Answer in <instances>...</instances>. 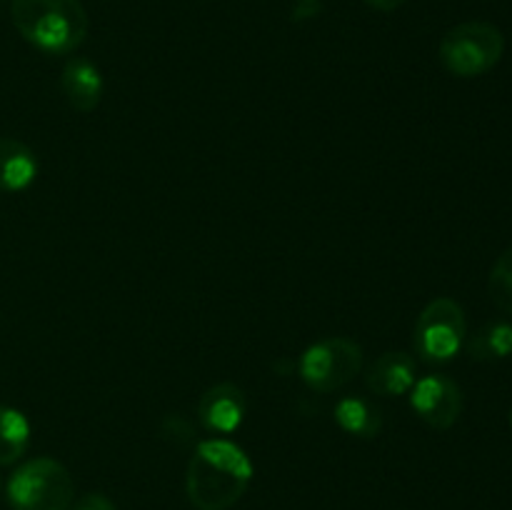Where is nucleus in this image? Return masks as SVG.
<instances>
[{"label":"nucleus","instance_id":"obj_16","mask_svg":"<svg viewBox=\"0 0 512 510\" xmlns=\"http://www.w3.org/2000/svg\"><path fill=\"white\" fill-rule=\"evenodd\" d=\"M73 510H118L110 498H105L103 493H88L75 503Z\"/></svg>","mask_w":512,"mask_h":510},{"label":"nucleus","instance_id":"obj_19","mask_svg":"<svg viewBox=\"0 0 512 510\" xmlns=\"http://www.w3.org/2000/svg\"><path fill=\"white\" fill-rule=\"evenodd\" d=\"M0 488H3V480H0Z\"/></svg>","mask_w":512,"mask_h":510},{"label":"nucleus","instance_id":"obj_8","mask_svg":"<svg viewBox=\"0 0 512 510\" xmlns=\"http://www.w3.org/2000/svg\"><path fill=\"white\" fill-rule=\"evenodd\" d=\"M248 415V398L235 383H215L200 395L198 420L215 438L233 435Z\"/></svg>","mask_w":512,"mask_h":510},{"label":"nucleus","instance_id":"obj_2","mask_svg":"<svg viewBox=\"0 0 512 510\" xmlns=\"http://www.w3.org/2000/svg\"><path fill=\"white\" fill-rule=\"evenodd\" d=\"M15 30L45 55H68L88 38V13L80 0H13Z\"/></svg>","mask_w":512,"mask_h":510},{"label":"nucleus","instance_id":"obj_4","mask_svg":"<svg viewBox=\"0 0 512 510\" xmlns=\"http://www.w3.org/2000/svg\"><path fill=\"white\" fill-rule=\"evenodd\" d=\"M505 35L498 25L468 20L443 35L438 45L440 65L455 78H480L503 60Z\"/></svg>","mask_w":512,"mask_h":510},{"label":"nucleus","instance_id":"obj_1","mask_svg":"<svg viewBox=\"0 0 512 510\" xmlns=\"http://www.w3.org/2000/svg\"><path fill=\"white\" fill-rule=\"evenodd\" d=\"M253 460L228 438H210L195 445L185 473V490L198 510H228L253 480Z\"/></svg>","mask_w":512,"mask_h":510},{"label":"nucleus","instance_id":"obj_10","mask_svg":"<svg viewBox=\"0 0 512 510\" xmlns=\"http://www.w3.org/2000/svg\"><path fill=\"white\" fill-rule=\"evenodd\" d=\"M60 88H63L65 100L78 113H93L103 100V73L98 65L88 58H70L60 73Z\"/></svg>","mask_w":512,"mask_h":510},{"label":"nucleus","instance_id":"obj_3","mask_svg":"<svg viewBox=\"0 0 512 510\" xmlns=\"http://www.w3.org/2000/svg\"><path fill=\"white\" fill-rule=\"evenodd\" d=\"M5 495L13 510H70L75 483L60 460L40 455L15 468L5 485Z\"/></svg>","mask_w":512,"mask_h":510},{"label":"nucleus","instance_id":"obj_11","mask_svg":"<svg viewBox=\"0 0 512 510\" xmlns=\"http://www.w3.org/2000/svg\"><path fill=\"white\" fill-rule=\"evenodd\" d=\"M38 178V158L18 138H0V193L28 190Z\"/></svg>","mask_w":512,"mask_h":510},{"label":"nucleus","instance_id":"obj_18","mask_svg":"<svg viewBox=\"0 0 512 510\" xmlns=\"http://www.w3.org/2000/svg\"><path fill=\"white\" fill-rule=\"evenodd\" d=\"M508 420H510V428H512V408H510V415H508Z\"/></svg>","mask_w":512,"mask_h":510},{"label":"nucleus","instance_id":"obj_5","mask_svg":"<svg viewBox=\"0 0 512 510\" xmlns=\"http://www.w3.org/2000/svg\"><path fill=\"white\" fill-rule=\"evenodd\" d=\"M468 338L465 310L453 298H435L420 310L413 330V348L420 360L430 365L450 363L458 358Z\"/></svg>","mask_w":512,"mask_h":510},{"label":"nucleus","instance_id":"obj_9","mask_svg":"<svg viewBox=\"0 0 512 510\" xmlns=\"http://www.w3.org/2000/svg\"><path fill=\"white\" fill-rule=\"evenodd\" d=\"M415 380H418V365L410 353L403 350H388L375 363L370 365L365 373V385L373 395L380 398H400L413 390Z\"/></svg>","mask_w":512,"mask_h":510},{"label":"nucleus","instance_id":"obj_15","mask_svg":"<svg viewBox=\"0 0 512 510\" xmlns=\"http://www.w3.org/2000/svg\"><path fill=\"white\" fill-rule=\"evenodd\" d=\"M488 293L495 308L512 315V248L500 253L488 278Z\"/></svg>","mask_w":512,"mask_h":510},{"label":"nucleus","instance_id":"obj_14","mask_svg":"<svg viewBox=\"0 0 512 510\" xmlns=\"http://www.w3.org/2000/svg\"><path fill=\"white\" fill-rule=\"evenodd\" d=\"M30 445V423L18 408L0 405V465L18 463Z\"/></svg>","mask_w":512,"mask_h":510},{"label":"nucleus","instance_id":"obj_6","mask_svg":"<svg viewBox=\"0 0 512 510\" xmlns=\"http://www.w3.org/2000/svg\"><path fill=\"white\" fill-rule=\"evenodd\" d=\"M363 348L353 338L333 335L308 345L298 360L300 380L315 393H333L345 388L363 370Z\"/></svg>","mask_w":512,"mask_h":510},{"label":"nucleus","instance_id":"obj_7","mask_svg":"<svg viewBox=\"0 0 512 510\" xmlns=\"http://www.w3.org/2000/svg\"><path fill=\"white\" fill-rule=\"evenodd\" d=\"M410 408L433 430L453 428L463 413V390L443 373L423 375L410 390Z\"/></svg>","mask_w":512,"mask_h":510},{"label":"nucleus","instance_id":"obj_12","mask_svg":"<svg viewBox=\"0 0 512 510\" xmlns=\"http://www.w3.org/2000/svg\"><path fill=\"white\" fill-rule=\"evenodd\" d=\"M333 418L338 428L343 433L353 435V438H378L380 430H383V415L375 408V403H370L363 395H345V398H340L333 410Z\"/></svg>","mask_w":512,"mask_h":510},{"label":"nucleus","instance_id":"obj_17","mask_svg":"<svg viewBox=\"0 0 512 510\" xmlns=\"http://www.w3.org/2000/svg\"><path fill=\"white\" fill-rule=\"evenodd\" d=\"M365 3H368L370 8H375V10H383V13H390V10H398V8H403V5L408 3V0H365Z\"/></svg>","mask_w":512,"mask_h":510},{"label":"nucleus","instance_id":"obj_13","mask_svg":"<svg viewBox=\"0 0 512 510\" xmlns=\"http://www.w3.org/2000/svg\"><path fill=\"white\" fill-rule=\"evenodd\" d=\"M465 350L475 363H495L512 355V323L490 320L465 338Z\"/></svg>","mask_w":512,"mask_h":510}]
</instances>
